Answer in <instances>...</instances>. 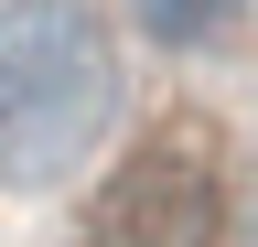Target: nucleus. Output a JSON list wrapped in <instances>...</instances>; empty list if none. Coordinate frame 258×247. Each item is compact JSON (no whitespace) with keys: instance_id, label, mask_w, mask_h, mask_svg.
Wrapping results in <instances>:
<instances>
[{"instance_id":"obj_1","label":"nucleus","mask_w":258,"mask_h":247,"mask_svg":"<svg viewBox=\"0 0 258 247\" xmlns=\"http://www.w3.org/2000/svg\"><path fill=\"white\" fill-rule=\"evenodd\" d=\"M118 118V43L86 0H0V183H64Z\"/></svg>"},{"instance_id":"obj_2","label":"nucleus","mask_w":258,"mask_h":247,"mask_svg":"<svg viewBox=\"0 0 258 247\" xmlns=\"http://www.w3.org/2000/svg\"><path fill=\"white\" fill-rule=\"evenodd\" d=\"M226 236V172L205 140H151L97 183L86 247H215Z\"/></svg>"},{"instance_id":"obj_3","label":"nucleus","mask_w":258,"mask_h":247,"mask_svg":"<svg viewBox=\"0 0 258 247\" xmlns=\"http://www.w3.org/2000/svg\"><path fill=\"white\" fill-rule=\"evenodd\" d=\"M237 11H247V0H140V33H151V43H172V54H205Z\"/></svg>"},{"instance_id":"obj_4","label":"nucleus","mask_w":258,"mask_h":247,"mask_svg":"<svg viewBox=\"0 0 258 247\" xmlns=\"http://www.w3.org/2000/svg\"><path fill=\"white\" fill-rule=\"evenodd\" d=\"M247 247H258V183H247Z\"/></svg>"}]
</instances>
